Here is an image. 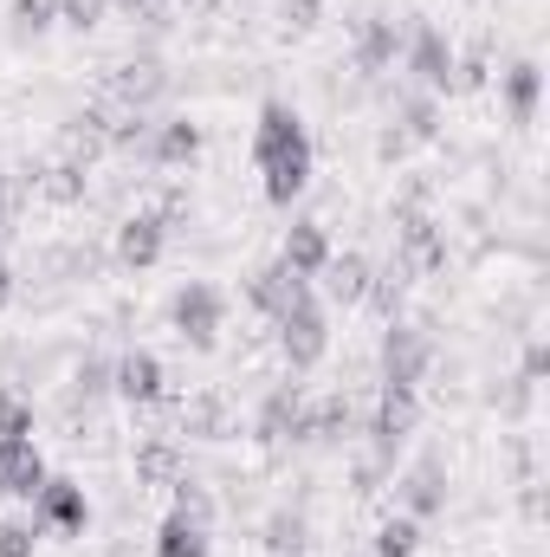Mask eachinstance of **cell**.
<instances>
[{
	"label": "cell",
	"instance_id": "cell-16",
	"mask_svg": "<svg viewBox=\"0 0 550 557\" xmlns=\"http://www.w3.org/2000/svg\"><path fill=\"white\" fill-rule=\"evenodd\" d=\"M46 486V454L33 441H0V499H33Z\"/></svg>",
	"mask_w": 550,
	"mask_h": 557
},
{
	"label": "cell",
	"instance_id": "cell-9",
	"mask_svg": "<svg viewBox=\"0 0 550 557\" xmlns=\"http://www.w3.org/2000/svg\"><path fill=\"white\" fill-rule=\"evenodd\" d=\"M33 525H39V532H59V539H78V532L91 525V499H85V486L46 473V486L33 493Z\"/></svg>",
	"mask_w": 550,
	"mask_h": 557
},
{
	"label": "cell",
	"instance_id": "cell-6",
	"mask_svg": "<svg viewBox=\"0 0 550 557\" xmlns=\"http://www.w3.org/2000/svg\"><path fill=\"white\" fill-rule=\"evenodd\" d=\"M453 46H447V33L434 26V20H414L409 26V39H402V65H409V78H414V91H453Z\"/></svg>",
	"mask_w": 550,
	"mask_h": 557
},
{
	"label": "cell",
	"instance_id": "cell-26",
	"mask_svg": "<svg viewBox=\"0 0 550 557\" xmlns=\"http://www.w3.org/2000/svg\"><path fill=\"white\" fill-rule=\"evenodd\" d=\"M175 473H188L175 441H142L137 447V486H168Z\"/></svg>",
	"mask_w": 550,
	"mask_h": 557
},
{
	"label": "cell",
	"instance_id": "cell-18",
	"mask_svg": "<svg viewBox=\"0 0 550 557\" xmlns=\"http://www.w3.org/2000/svg\"><path fill=\"white\" fill-rule=\"evenodd\" d=\"M499 91H505V117L525 131V124L538 117V98H545V65H538V59H518V65H505Z\"/></svg>",
	"mask_w": 550,
	"mask_h": 557
},
{
	"label": "cell",
	"instance_id": "cell-24",
	"mask_svg": "<svg viewBox=\"0 0 550 557\" xmlns=\"http://www.w3.org/2000/svg\"><path fill=\"white\" fill-rule=\"evenodd\" d=\"M260 545L278 557H304V545H311V525H304V512H291V506H278V512H266V525H260Z\"/></svg>",
	"mask_w": 550,
	"mask_h": 557
},
{
	"label": "cell",
	"instance_id": "cell-2",
	"mask_svg": "<svg viewBox=\"0 0 550 557\" xmlns=\"http://www.w3.org/2000/svg\"><path fill=\"white\" fill-rule=\"evenodd\" d=\"M273 331H278V357L291 363V376H298V370H317V363H324V350H330V318H324V305H317V292H311V285L278 311Z\"/></svg>",
	"mask_w": 550,
	"mask_h": 557
},
{
	"label": "cell",
	"instance_id": "cell-14",
	"mask_svg": "<svg viewBox=\"0 0 550 557\" xmlns=\"http://www.w3.org/2000/svg\"><path fill=\"white\" fill-rule=\"evenodd\" d=\"M201 156V124L195 117H155L142 143V169H188Z\"/></svg>",
	"mask_w": 550,
	"mask_h": 557
},
{
	"label": "cell",
	"instance_id": "cell-8",
	"mask_svg": "<svg viewBox=\"0 0 550 557\" xmlns=\"http://www.w3.org/2000/svg\"><path fill=\"white\" fill-rule=\"evenodd\" d=\"M350 33H357V39H350V65H357V78H383V72L402 59V39H409V26L389 20V13H363Z\"/></svg>",
	"mask_w": 550,
	"mask_h": 557
},
{
	"label": "cell",
	"instance_id": "cell-36",
	"mask_svg": "<svg viewBox=\"0 0 550 557\" xmlns=\"http://www.w3.org/2000/svg\"><path fill=\"white\" fill-rule=\"evenodd\" d=\"M317 13H324V0H278L285 33H311V26H317Z\"/></svg>",
	"mask_w": 550,
	"mask_h": 557
},
{
	"label": "cell",
	"instance_id": "cell-28",
	"mask_svg": "<svg viewBox=\"0 0 550 557\" xmlns=\"http://www.w3.org/2000/svg\"><path fill=\"white\" fill-rule=\"evenodd\" d=\"M85 182H91V169H78V162H52L33 188L46 195V201H59V208H72V201H85Z\"/></svg>",
	"mask_w": 550,
	"mask_h": 557
},
{
	"label": "cell",
	"instance_id": "cell-33",
	"mask_svg": "<svg viewBox=\"0 0 550 557\" xmlns=\"http://www.w3.org/2000/svg\"><path fill=\"white\" fill-rule=\"evenodd\" d=\"M46 26H59V0H13V33H20V39H26V33L39 39Z\"/></svg>",
	"mask_w": 550,
	"mask_h": 557
},
{
	"label": "cell",
	"instance_id": "cell-11",
	"mask_svg": "<svg viewBox=\"0 0 550 557\" xmlns=\"http://www.w3.org/2000/svg\"><path fill=\"white\" fill-rule=\"evenodd\" d=\"M162 247H168V208H137L117 221V267L149 273L162 260Z\"/></svg>",
	"mask_w": 550,
	"mask_h": 557
},
{
	"label": "cell",
	"instance_id": "cell-10",
	"mask_svg": "<svg viewBox=\"0 0 550 557\" xmlns=\"http://www.w3.org/2000/svg\"><path fill=\"white\" fill-rule=\"evenodd\" d=\"M162 91H168V72H162V59L142 52V59L117 65V72L104 78V111H117V117H124V111H149Z\"/></svg>",
	"mask_w": 550,
	"mask_h": 557
},
{
	"label": "cell",
	"instance_id": "cell-13",
	"mask_svg": "<svg viewBox=\"0 0 550 557\" xmlns=\"http://www.w3.org/2000/svg\"><path fill=\"white\" fill-rule=\"evenodd\" d=\"M111 389L130 403V409H155L168 396V376H162V357L155 350H124L111 363Z\"/></svg>",
	"mask_w": 550,
	"mask_h": 557
},
{
	"label": "cell",
	"instance_id": "cell-21",
	"mask_svg": "<svg viewBox=\"0 0 550 557\" xmlns=\"http://www.w3.org/2000/svg\"><path fill=\"white\" fill-rule=\"evenodd\" d=\"M396 131H402V143H434L440 137V98L434 91H402L396 98Z\"/></svg>",
	"mask_w": 550,
	"mask_h": 557
},
{
	"label": "cell",
	"instance_id": "cell-12",
	"mask_svg": "<svg viewBox=\"0 0 550 557\" xmlns=\"http://www.w3.org/2000/svg\"><path fill=\"white\" fill-rule=\"evenodd\" d=\"M304 409H311V396L285 376V383H273L266 396H260V416H253V441H266V447H278V441H304Z\"/></svg>",
	"mask_w": 550,
	"mask_h": 557
},
{
	"label": "cell",
	"instance_id": "cell-32",
	"mask_svg": "<svg viewBox=\"0 0 550 557\" xmlns=\"http://www.w3.org/2000/svg\"><path fill=\"white\" fill-rule=\"evenodd\" d=\"M0 441H33V396L0 389Z\"/></svg>",
	"mask_w": 550,
	"mask_h": 557
},
{
	"label": "cell",
	"instance_id": "cell-29",
	"mask_svg": "<svg viewBox=\"0 0 550 557\" xmlns=\"http://www.w3.org/2000/svg\"><path fill=\"white\" fill-rule=\"evenodd\" d=\"M414 552H421V519L389 512V519L376 525V557H414Z\"/></svg>",
	"mask_w": 550,
	"mask_h": 557
},
{
	"label": "cell",
	"instance_id": "cell-23",
	"mask_svg": "<svg viewBox=\"0 0 550 557\" xmlns=\"http://www.w3.org/2000/svg\"><path fill=\"white\" fill-rule=\"evenodd\" d=\"M208 525H195V519H182V512H168L162 525H155V557H208Z\"/></svg>",
	"mask_w": 550,
	"mask_h": 557
},
{
	"label": "cell",
	"instance_id": "cell-27",
	"mask_svg": "<svg viewBox=\"0 0 550 557\" xmlns=\"http://www.w3.org/2000/svg\"><path fill=\"white\" fill-rule=\"evenodd\" d=\"M182 434H201V441H221V434H234V421H227V396H195L188 409H182Z\"/></svg>",
	"mask_w": 550,
	"mask_h": 557
},
{
	"label": "cell",
	"instance_id": "cell-30",
	"mask_svg": "<svg viewBox=\"0 0 550 557\" xmlns=\"http://www.w3.org/2000/svg\"><path fill=\"white\" fill-rule=\"evenodd\" d=\"M409 285H414V278L402 273L396 260H389L383 273H370V298H363V305H376L383 318H402V298H409Z\"/></svg>",
	"mask_w": 550,
	"mask_h": 557
},
{
	"label": "cell",
	"instance_id": "cell-22",
	"mask_svg": "<svg viewBox=\"0 0 550 557\" xmlns=\"http://www.w3.org/2000/svg\"><path fill=\"white\" fill-rule=\"evenodd\" d=\"M350 434H357V409H350V396H324V403L304 409V441H330V447H343Z\"/></svg>",
	"mask_w": 550,
	"mask_h": 557
},
{
	"label": "cell",
	"instance_id": "cell-3",
	"mask_svg": "<svg viewBox=\"0 0 550 557\" xmlns=\"http://www.w3.org/2000/svg\"><path fill=\"white\" fill-rule=\"evenodd\" d=\"M168 324L188 350H214L221 344V324H227V292L214 278H182L175 298H168Z\"/></svg>",
	"mask_w": 550,
	"mask_h": 557
},
{
	"label": "cell",
	"instance_id": "cell-17",
	"mask_svg": "<svg viewBox=\"0 0 550 557\" xmlns=\"http://www.w3.org/2000/svg\"><path fill=\"white\" fill-rule=\"evenodd\" d=\"M324 260H330V234H324V221H291L285 227V247H278V267L298 278H317L324 273Z\"/></svg>",
	"mask_w": 550,
	"mask_h": 557
},
{
	"label": "cell",
	"instance_id": "cell-34",
	"mask_svg": "<svg viewBox=\"0 0 550 557\" xmlns=\"http://www.w3.org/2000/svg\"><path fill=\"white\" fill-rule=\"evenodd\" d=\"M0 557H39V525L33 519H0Z\"/></svg>",
	"mask_w": 550,
	"mask_h": 557
},
{
	"label": "cell",
	"instance_id": "cell-31",
	"mask_svg": "<svg viewBox=\"0 0 550 557\" xmlns=\"http://www.w3.org/2000/svg\"><path fill=\"white\" fill-rule=\"evenodd\" d=\"M168 493H175V506H168V512H182V519H195V525H214V499H208V486H201V480L175 473V480H168Z\"/></svg>",
	"mask_w": 550,
	"mask_h": 557
},
{
	"label": "cell",
	"instance_id": "cell-38",
	"mask_svg": "<svg viewBox=\"0 0 550 557\" xmlns=\"http://www.w3.org/2000/svg\"><path fill=\"white\" fill-rule=\"evenodd\" d=\"M111 7H117V13H142V7H149V0H111Z\"/></svg>",
	"mask_w": 550,
	"mask_h": 557
},
{
	"label": "cell",
	"instance_id": "cell-19",
	"mask_svg": "<svg viewBox=\"0 0 550 557\" xmlns=\"http://www.w3.org/2000/svg\"><path fill=\"white\" fill-rule=\"evenodd\" d=\"M304 285H311V278H298V273H285L278 260H266V267H253V273H247V298H253V311H260V318H278Z\"/></svg>",
	"mask_w": 550,
	"mask_h": 557
},
{
	"label": "cell",
	"instance_id": "cell-1",
	"mask_svg": "<svg viewBox=\"0 0 550 557\" xmlns=\"http://www.w3.org/2000/svg\"><path fill=\"white\" fill-rule=\"evenodd\" d=\"M311 162H317V149H311L304 117L285 98H266L260 124H253V169H260V188L273 208H291L311 188Z\"/></svg>",
	"mask_w": 550,
	"mask_h": 557
},
{
	"label": "cell",
	"instance_id": "cell-20",
	"mask_svg": "<svg viewBox=\"0 0 550 557\" xmlns=\"http://www.w3.org/2000/svg\"><path fill=\"white\" fill-rule=\"evenodd\" d=\"M370 273H376V267H370L363 253H330L317 278H324V298H330V305H363V298H370Z\"/></svg>",
	"mask_w": 550,
	"mask_h": 557
},
{
	"label": "cell",
	"instance_id": "cell-25",
	"mask_svg": "<svg viewBox=\"0 0 550 557\" xmlns=\"http://www.w3.org/2000/svg\"><path fill=\"white\" fill-rule=\"evenodd\" d=\"M98 396H111V357H85V363L72 370V383H65V409L78 416V409H91Z\"/></svg>",
	"mask_w": 550,
	"mask_h": 557
},
{
	"label": "cell",
	"instance_id": "cell-4",
	"mask_svg": "<svg viewBox=\"0 0 550 557\" xmlns=\"http://www.w3.org/2000/svg\"><path fill=\"white\" fill-rule=\"evenodd\" d=\"M396 267L409 278L447 273V227H440L427 208H414V201L396 208Z\"/></svg>",
	"mask_w": 550,
	"mask_h": 557
},
{
	"label": "cell",
	"instance_id": "cell-5",
	"mask_svg": "<svg viewBox=\"0 0 550 557\" xmlns=\"http://www.w3.org/2000/svg\"><path fill=\"white\" fill-rule=\"evenodd\" d=\"M376 363H383V389H421V376L434 370V331H427V324L389 318Z\"/></svg>",
	"mask_w": 550,
	"mask_h": 557
},
{
	"label": "cell",
	"instance_id": "cell-35",
	"mask_svg": "<svg viewBox=\"0 0 550 557\" xmlns=\"http://www.w3.org/2000/svg\"><path fill=\"white\" fill-rule=\"evenodd\" d=\"M104 13H111V0H59V26H72V33L104 26Z\"/></svg>",
	"mask_w": 550,
	"mask_h": 557
},
{
	"label": "cell",
	"instance_id": "cell-15",
	"mask_svg": "<svg viewBox=\"0 0 550 557\" xmlns=\"http://www.w3.org/2000/svg\"><path fill=\"white\" fill-rule=\"evenodd\" d=\"M402 512H409V519L447 512V460H440V454H421L409 473H402Z\"/></svg>",
	"mask_w": 550,
	"mask_h": 557
},
{
	"label": "cell",
	"instance_id": "cell-37",
	"mask_svg": "<svg viewBox=\"0 0 550 557\" xmlns=\"http://www.w3.org/2000/svg\"><path fill=\"white\" fill-rule=\"evenodd\" d=\"M13 298H20V273H13V267H7V260H0V311H7V305H13Z\"/></svg>",
	"mask_w": 550,
	"mask_h": 557
},
{
	"label": "cell",
	"instance_id": "cell-39",
	"mask_svg": "<svg viewBox=\"0 0 550 557\" xmlns=\"http://www.w3.org/2000/svg\"><path fill=\"white\" fill-rule=\"evenodd\" d=\"M182 7H214V0H182Z\"/></svg>",
	"mask_w": 550,
	"mask_h": 557
},
{
	"label": "cell",
	"instance_id": "cell-7",
	"mask_svg": "<svg viewBox=\"0 0 550 557\" xmlns=\"http://www.w3.org/2000/svg\"><path fill=\"white\" fill-rule=\"evenodd\" d=\"M421 428V403H414V389H383L376 396V416H370V460L376 467H389L396 473V454L409 447V434Z\"/></svg>",
	"mask_w": 550,
	"mask_h": 557
}]
</instances>
